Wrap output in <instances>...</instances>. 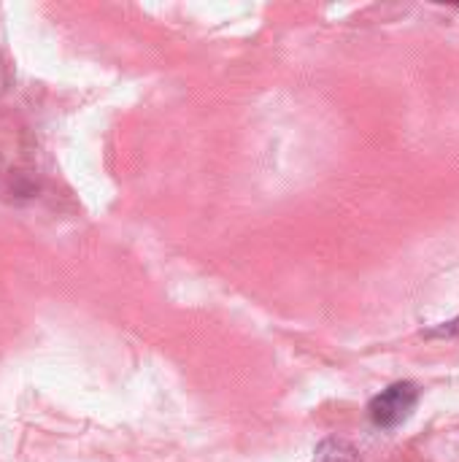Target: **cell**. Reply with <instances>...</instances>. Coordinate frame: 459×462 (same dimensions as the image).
I'll use <instances>...</instances> for the list:
<instances>
[{"label":"cell","instance_id":"6da1fadb","mask_svg":"<svg viewBox=\"0 0 459 462\" xmlns=\"http://www.w3.org/2000/svg\"><path fill=\"white\" fill-rule=\"evenodd\" d=\"M419 403V390L411 382H400L387 387L381 395H376L371 401V420L379 428H398L400 422H406L411 417V411Z\"/></svg>","mask_w":459,"mask_h":462},{"label":"cell","instance_id":"7a4b0ae2","mask_svg":"<svg viewBox=\"0 0 459 462\" xmlns=\"http://www.w3.org/2000/svg\"><path fill=\"white\" fill-rule=\"evenodd\" d=\"M314 462H363L360 455L354 452V447H349L346 441H325L317 455Z\"/></svg>","mask_w":459,"mask_h":462}]
</instances>
